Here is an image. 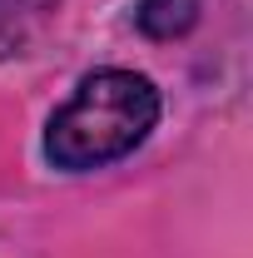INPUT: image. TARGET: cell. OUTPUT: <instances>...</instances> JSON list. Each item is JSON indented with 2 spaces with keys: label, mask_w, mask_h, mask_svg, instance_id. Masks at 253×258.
I'll return each mask as SVG.
<instances>
[{
  "label": "cell",
  "mask_w": 253,
  "mask_h": 258,
  "mask_svg": "<svg viewBox=\"0 0 253 258\" xmlns=\"http://www.w3.org/2000/svg\"><path fill=\"white\" fill-rule=\"evenodd\" d=\"M159 124V90L134 70H95L55 109L45 129V154L55 169L85 174L134 154Z\"/></svg>",
  "instance_id": "obj_1"
},
{
  "label": "cell",
  "mask_w": 253,
  "mask_h": 258,
  "mask_svg": "<svg viewBox=\"0 0 253 258\" xmlns=\"http://www.w3.org/2000/svg\"><path fill=\"white\" fill-rule=\"evenodd\" d=\"M194 20H199V0H139L134 5V30H144L149 40L189 35Z\"/></svg>",
  "instance_id": "obj_2"
},
{
  "label": "cell",
  "mask_w": 253,
  "mask_h": 258,
  "mask_svg": "<svg viewBox=\"0 0 253 258\" xmlns=\"http://www.w3.org/2000/svg\"><path fill=\"white\" fill-rule=\"evenodd\" d=\"M45 5H50V0H0V60L15 55V50L30 40L35 20L45 15Z\"/></svg>",
  "instance_id": "obj_3"
}]
</instances>
